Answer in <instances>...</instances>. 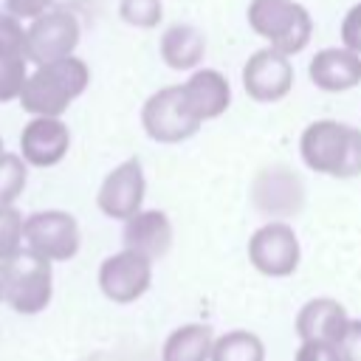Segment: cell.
Wrapping results in <instances>:
<instances>
[{"instance_id": "83f0119b", "label": "cell", "mask_w": 361, "mask_h": 361, "mask_svg": "<svg viewBox=\"0 0 361 361\" xmlns=\"http://www.w3.org/2000/svg\"><path fill=\"white\" fill-rule=\"evenodd\" d=\"M296 361H338L336 347L327 344H302L296 353Z\"/></svg>"}, {"instance_id": "30bf717a", "label": "cell", "mask_w": 361, "mask_h": 361, "mask_svg": "<svg viewBox=\"0 0 361 361\" xmlns=\"http://www.w3.org/2000/svg\"><path fill=\"white\" fill-rule=\"evenodd\" d=\"M152 282V262L135 251H116L99 265V288L116 305L135 302Z\"/></svg>"}, {"instance_id": "e0dca14e", "label": "cell", "mask_w": 361, "mask_h": 361, "mask_svg": "<svg viewBox=\"0 0 361 361\" xmlns=\"http://www.w3.org/2000/svg\"><path fill=\"white\" fill-rule=\"evenodd\" d=\"M161 59L175 71H197L206 54V37L192 23H172L161 34Z\"/></svg>"}, {"instance_id": "d4e9b609", "label": "cell", "mask_w": 361, "mask_h": 361, "mask_svg": "<svg viewBox=\"0 0 361 361\" xmlns=\"http://www.w3.org/2000/svg\"><path fill=\"white\" fill-rule=\"evenodd\" d=\"M338 361H361V319H350L344 336L336 344Z\"/></svg>"}, {"instance_id": "2e32d148", "label": "cell", "mask_w": 361, "mask_h": 361, "mask_svg": "<svg viewBox=\"0 0 361 361\" xmlns=\"http://www.w3.org/2000/svg\"><path fill=\"white\" fill-rule=\"evenodd\" d=\"M347 313L336 299H310L296 316V333L302 344L336 347L347 330Z\"/></svg>"}, {"instance_id": "cb8c5ba5", "label": "cell", "mask_w": 361, "mask_h": 361, "mask_svg": "<svg viewBox=\"0 0 361 361\" xmlns=\"http://www.w3.org/2000/svg\"><path fill=\"white\" fill-rule=\"evenodd\" d=\"M28 73V59H0V104L20 99Z\"/></svg>"}, {"instance_id": "9c48e42d", "label": "cell", "mask_w": 361, "mask_h": 361, "mask_svg": "<svg viewBox=\"0 0 361 361\" xmlns=\"http://www.w3.org/2000/svg\"><path fill=\"white\" fill-rule=\"evenodd\" d=\"M248 259L265 276H288L299 265V240L288 223H265L248 240Z\"/></svg>"}, {"instance_id": "3957f363", "label": "cell", "mask_w": 361, "mask_h": 361, "mask_svg": "<svg viewBox=\"0 0 361 361\" xmlns=\"http://www.w3.org/2000/svg\"><path fill=\"white\" fill-rule=\"evenodd\" d=\"M248 25L257 37L268 42V48L285 56L305 51L313 34L310 11L296 0H251Z\"/></svg>"}, {"instance_id": "4fadbf2b", "label": "cell", "mask_w": 361, "mask_h": 361, "mask_svg": "<svg viewBox=\"0 0 361 361\" xmlns=\"http://www.w3.org/2000/svg\"><path fill=\"white\" fill-rule=\"evenodd\" d=\"M310 82L324 93H344L361 85V54H353L344 45L322 48L307 65Z\"/></svg>"}, {"instance_id": "8fae6325", "label": "cell", "mask_w": 361, "mask_h": 361, "mask_svg": "<svg viewBox=\"0 0 361 361\" xmlns=\"http://www.w3.org/2000/svg\"><path fill=\"white\" fill-rule=\"evenodd\" d=\"M243 87L254 102H262V104L285 99L293 87L290 56H285L268 45L254 51L243 65Z\"/></svg>"}, {"instance_id": "7402d4cb", "label": "cell", "mask_w": 361, "mask_h": 361, "mask_svg": "<svg viewBox=\"0 0 361 361\" xmlns=\"http://www.w3.org/2000/svg\"><path fill=\"white\" fill-rule=\"evenodd\" d=\"M118 17L133 28H155L164 17V3L161 0H121Z\"/></svg>"}, {"instance_id": "f1b7e54d", "label": "cell", "mask_w": 361, "mask_h": 361, "mask_svg": "<svg viewBox=\"0 0 361 361\" xmlns=\"http://www.w3.org/2000/svg\"><path fill=\"white\" fill-rule=\"evenodd\" d=\"M0 302H6V262H0Z\"/></svg>"}, {"instance_id": "ac0fdd59", "label": "cell", "mask_w": 361, "mask_h": 361, "mask_svg": "<svg viewBox=\"0 0 361 361\" xmlns=\"http://www.w3.org/2000/svg\"><path fill=\"white\" fill-rule=\"evenodd\" d=\"M212 327L186 324L175 330L164 344V361H206L212 358Z\"/></svg>"}, {"instance_id": "9a60e30c", "label": "cell", "mask_w": 361, "mask_h": 361, "mask_svg": "<svg viewBox=\"0 0 361 361\" xmlns=\"http://www.w3.org/2000/svg\"><path fill=\"white\" fill-rule=\"evenodd\" d=\"M183 96L192 107V113L200 121L220 118L231 104V85L228 79L214 68H197L189 73V79L180 85Z\"/></svg>"}, {"instance_id": "5bb4252c", "label": "cell", "mask_w": 361, "mask_h": 361, "mask_svg": "<svg viewBox=\"0 0 361 361\" xmlns=\"http://www.w3.org/2000/svg\"><path fill=\"white\" fill-rule=\"evenodd\" d=\"M121 240H124L127 251H135V254H141V257H147L152 262V259H161L169 251V245H172V223L158 209H141L138 214H133L124 223Z\"/></svg>"}, {"instance_id": "52a82bcc", "label": "cell", "mask_w": 361, "mask_h": 361, "mask_svg": "<svg viewBox=\"0 0 361 361\" xmlns=\"http://www.w3.org/2000/svg\"><path fill=\"white\" fill-rule=\"evenodd\" d=\"M79 37H82L79 20L65 8H51L25 25L28 62L37 68V65H48V62L73 56Z\"/></svg>"}, {"instance_id": "f546056e", "label": "cell", "mask_w": 361, "mask_h": 361, "mask_svg": "<svg viewBox=\"0 0 361 361\" xmlns=\"http://www.w3.org/2000/svg\"><path fill=\"white\" fill-rule=\"evenodd\" d=\"M3 152H6V149H3V138H0V155H3Z\"/></svg>"}, {"instance_id": "603a6c76", "label": "cell", "mask_w": 361, "mask_h": 361, "mask_svg": "<svg viewBox=\"0 0 361 361\" xmlns=\"http://www.w3.org/2000/svg\"><path fill=\"white\" fill-rule=\"evenodd\" d=\"M0 59H28L25 25L17 17H11L8 11H0Z\"/></svg>"}, {"instance_id": "8992f818", "label": "cell", "mask_w": 361, "mask_h": 361, "mask_svg": "<svg viewBox=\"0 0 361 361\" xmlns=\"http://www.w3.org/2000/svg\"><path fill=\"white\" fill-rule=\"evenodd\" d=\"M200 118L192 113L183 87L166 85L155 90L141 107V127L158 144H180L200 130Z\"/></svg>"}, {"instance_id": "277c9868", "label": "cell", "mask_w": 361, "mask_h": 361, "mask_svg": "<svg viewBox=\"0 0 361 361\" xmlns=\"http://www.w3.org/2000/svg\"><path fill=\"white\" fill-rule=\"evenodd\" d=\"M23 245L42 257L45 262H68L79 254L82 231L73 214L62 209H42L25 217L23 223Z\"/></svg>"}, {"instance_id": "7a4b0ae2", "label": "cell", "mask_w": 361, "mask_h": 361, "mask_svg": "<svg viewBox=\"0 0 361 361\" xmlns=\"http://www.w3.org/2000/svg\"><path fill=\"white\" fill-rule=\"evenodd\" d=\"M302 161L330 178H355L361 175V130L336 118L310 121L299 138Z\"/></svg>"}, {"instance_id": "7c38bea8", "label": "cell", "mask_w": 361, "mask_h": 361, "mask_svg": "<svg viewBox=\"0 0 361 361\" xmlns=\"http://www.w3.org/2000/svg\"><path fill=\"white\" fill-rule=\"evenodd\" d=\"M71 149V130L62 118H28L20 133V158L28 166H56Z\"/></svg>"}, {"instance_id": "4316f807", "label": "cell", "mask_w": 361, "mask_h": 361, "mask_svg": "<svg viewBox=\"0 0 361 361\" xmlns=\"http://www.w3.org/2000/svg\"><path fill=\"white\" fill-rule=\"evenodd\" d=\"M3 3H6V11L11 17H17V20H37L45 11H51L54 0H3Z\"/></svg>"}, {"instance_id": "6da1fadb", "label": "cell", "mask_w": 361, "mask_h": 361, "mask_svg": "<svg viewBox=\"0 0 361 361\" xmlns=\"http://www.w3.org/2000/svg\"><path fill=\"white\" fill-rule=\"evenodd\" d=\"M87 85L90 68L73 54L48 65H37L28 73L17 102L25 113H31V118H62V113L87 90Z\"/></svg>"}, {"instance_id": "5b68a950", "label": "cell", "mask_w": 361, "mask_h": 361, "mask_svg": "<svg viewBox=\"0 0 361 361\" xmlns=\"http://www.w3.org/2000/svg\"><path fill=\"white\" fill-rule=\"evenodd\" d=\"M54 296V271L51 262L23 248L6 262V305L14 313L34 316L48 307Z\"/></svg>"}, {"instance_id": "ffe728a7", "label": "cell", "mask_w": 361, "mask_h": 361, "mask_svg": "<svg viewBox=\"0 0 361 361\" xmlns=\"http://www.w3.org/2000/svg\"><path fill=\"white\" fill-rule=\"evenodd\" d=\"M25 180H28V164L14 152H3L0 155V206H14V200L25 189Z\"/></svg>"}, {"instance_id": "484cf974", "label": "cell", "mask_w": 361, "mask_h": 361, "mask_svg": "<svg viewBox=\"0 0 361 361\" xmlns=\"http://www.w3.org/2000/svg\"><path fill=\"white\" fill-rule=\"evenodd\" d=\"M341 45L361 54V3H355L341 20Z\"/></svg>"}, {"instance_id": "44dd1931", "label": "cell", "mask_w": 361, "mask_h": 361, "mask_svg": "<svg viewBox=\"0 0 361 361\" xmlns=\"http://www.w3.org/2000/svg\"><path fill=\"white\" fill-rule=\"evenodd\" d=\"M23 223L25 217L14 206H0V262H8L17 257L23 245Z\"/></svg>"}, {"instance_id": "d6986e66", "label": "cell", "mask_w": 361, "mask_h": 361, "mask_svg": "<svg viewBox=\"0 0 361 361\" xmlns=\"http://www.w3.org/2000/svg\"><path fill=\"white\" fill-rule=\"evenodd\" d=\"M262 341L245 330H231L212 344V361H262Z\"/></svg>"}, {"instance_id": "ba28073f", "label": "cell", "mask_w": 361, "mask_h": 361, "mask_svg": "<svg viewBox=\"0 0 361 361\" xmlns=\"http://www.w3.org/2000/svg\"><path fill=\"white\" fill-rule=\"evenodd\" d=\"M144 195H147L144 166H141L138 158H127L104 175L102 186L96 192V206L110 220H124L127 223L133 214L141 212Z\"/></svg>"}]
</instances>
